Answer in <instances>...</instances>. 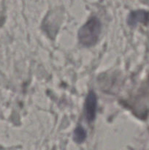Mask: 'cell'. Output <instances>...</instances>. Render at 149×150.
Returning a JSON list of instances; mask_svg holds the SVG:
<instances>
[{"label":"cell","mask_w":149,"mask_h":150,"mask_svg":"<svg viewBox=\"0 0 149 150\" xmlns=\"http://www.w3.org/2000/svg\"><path fill=\"white\" fill-rule=\"evenodd\" d=\"M102 29L101 22L97 18L89 19L80 29L78 38L80 42L84 46H92L97 42Z\"/></svg>","instance_id":"1"},{"label":"cell","mask_w":149,"mask_h":150,"mask_svg":"<svg viewBox=\"0 0 149 150\" xmlns=\"http://www.w3.org/2000/svg\"><path fill=\"white\" fill-rule=\"evenodd\" d=\"M84 108L86 120L89 122L93 121L96 117L97 108V98L93 92H90L88 94L85 102Z\"/></svg>","instance_id":"2"},{"label":"cell","mask_w":149,"mask_h":150,"mask_svg":"<svg viewBox=\"0 0 149 150\" xmlns=\"http://www.w3.org/2000/svg\"><path fill=\"white\" fill-rule=\"evenodd\" d=\"M127 22L131 26H135L138 23L148 24L149 23V11L139 10L131 12L129 15Z\"/></svg>","instance_id":"3"},{"label":"cell","mask_w":149,"mask_h":150,"mask_svg":"<svg viewBox=\"0 0 149 150\" xmlns=\"http://www.w3.org/2000/svg\"><path fill=\"white\" fill-rule=\"evenodd\" d=\"M86 138V133L84 129L81 126L76 127L74 131V140L77 143H82L85 141Z\"/></svg>","instance_id":"4"}]
</instances>
